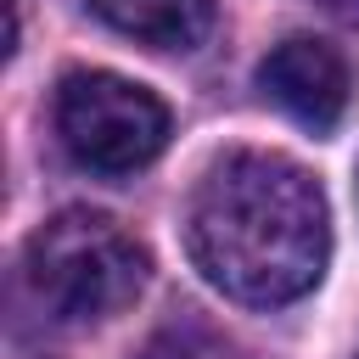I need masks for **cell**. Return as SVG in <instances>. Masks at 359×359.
<instances>
[{"instance_id":"3","label":"cell","mask_w":359,"mask_h":359,"mask_svg":"<svg viewBox=\"0 0 359 359\" xmlns=\"http://www.w3.org/2000/svg\"><path fill=\"white\" fill-rule=\"evenodd\" d=\"M56 135L79 168L135 174L168 146V107L107 67H79L56 84Z\"/></svg>"},{"instance_id":"8","label":"cell","mask_w":359,"mask_h":359,"mask_svg":"<svg viewBox=\"0 0 359 359\" xmlns=\"http://www.w3.org/2000/svg\"><path fill=\"white\" fill-rule=\"evenodd\" d=\"M353 359H359V353H353Z\"/></svg>"},{"instance_id":"4","label":"cell","mask_w":359,"mask_h":359,"mask_svg":"<svg viewBox=\"0 0 359 359\" xmlns=\"http://www.w3.org/2000/svg\"><path fill=\"white\" fill-rule=\"evenodd\" d=\"M258 90L303 129L314 135H331L348 112V95H353V73L342 62V50H331L325 39H309V34H292L280 39L264 62H258Z\"/></svg>"},{"instance_id":"2","label":"cell","mask_w":359,"mask_h":359,"mask_svg":"<svg viewBox=\"0 0 359 359\" xmlns=\"http://www.w3.org/2000/svg\"><path fill=\"white\" fill-rule=\"evenodd\" d=\"M22 275H28L34 297L45 303V314H56L67 325H95V320L123 314L146 292L151 258L112 213L67 208L28 236Z\"/></svg>"},{"instance_id":"7","label":"cell","mask_w":359,"mask_h":359,"mask_svg":"<svg viewBox=\"0 0 359 359\" xmlns=\"http://www.w3.org/2000/svg\"><path fill=\"white\" fill-rule=\"evenodd\" d=\"M303 6L331 11V17H342V22H359V0H303Z\"/></svg>"},{"instance_id":"5","label":"cell","mask_w":359,"mask_h":359,"mask_svg":"<svg viewBox=\"0 0 359 359\" xmlns=\"http://www.w3.org/2000/svg\"><path fill=\"white\" fill-rule=\"evenodd\" d=\"M118 34L151 50H196L213 34V0H90Z\"/></svg>"},{"instance_id":"6","label":"cell","mask_w":359,"mask_h":359,"mask_svg":"<svg viewBox=\"0 0 359 359\" xmlns=\"http://www.w3.org/2000/svg\"><path fill=\"white\" fill-rule=\"evenodd\" d=\"M140 359H230L219 342H208L202 331H163Z\"/></svg>"},{"instance_id":"1","label":"cell","mask_w":359,"mask_h":359,"mask_svg":"<svg viewBox=\"0 0 359 359\" xmlns=\"http://www.w3.org/2000/svg\"><path fill=\"white\" fill-rule=\"evenodd\" d=\"M185 247L224 297L247 309L297 303L331 258L325 191L280 151H224L185 202Z\"/></svg>"}]
</instances>
